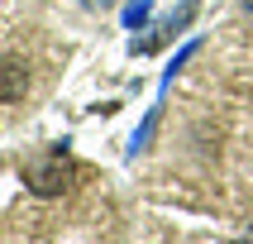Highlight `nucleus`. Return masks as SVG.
I'll use <instances>...</instances> for the list:
<instances>
[{"mask_svg":"<svg viewBox=\"0 0 253 244\" xmlns=\"http://www.w3.org/2000/svg\"><path fill=\"white\" fill-rule=\"evenodd\" d=\"M77 177V163H72L62 148H48V153H34L24 163V187L34 196H62Z\"/></svg>","mask_w":253,"mask_h":244,"instance_id":"nucleus-1","label":"nucleus"},{"mask_svg":"<svg viewBox=\"0 0 253 244\" xmlns=\"http://www.w3.org/2000/svg\"><path fill=\"white\" fill-rule=\"evenodd\" d=\"M29 91V72L19 57H0V105H10V100H24Z\"/></svg>","mask_w":253,"mask_h":244,"instance_id":"nucleus-2","label":"nucleus"},{"mask_svg":"<svg viewBox=\"0 0 253 244\" xmlns=\"http://www.w3.org/2000/svg\"><path fill=\"white\" fill-rule=\"evenodd\" d=\"M148 5H153V0H134V5H129V24H143V14H148Z\"/></svg>","mask_w":253,"mask_h":244,"instance_id":"nucleus-3","label":"nucleus"},{"mask_svg":"<svg viewBox=\"0 0 253 244\" xmlns=\"http://www.w3.org/2000/svg\"><path fill=\"white\" fill-rule=\"evenodd\" d=\"M82 5H91V10H110L115 0H82Z\"/></svg>","mask_w":253,"mask_h":244,"instance_id":"nucleus-4","label":"nucleus"},{"mask_svg":"<svg viewBox=\"0 0 253 244\" xmlns=\"http://www.w3.org/2000/svg\"><path fill=\"white\" fill-rule=\"evenodd\" d=\"M244 5H249V14H253V0H244Z\"/></svg>","mask_w":253,"mask_h":244,"instance_id":"nucleus-5","label":"nucleus"}]
</instances>
